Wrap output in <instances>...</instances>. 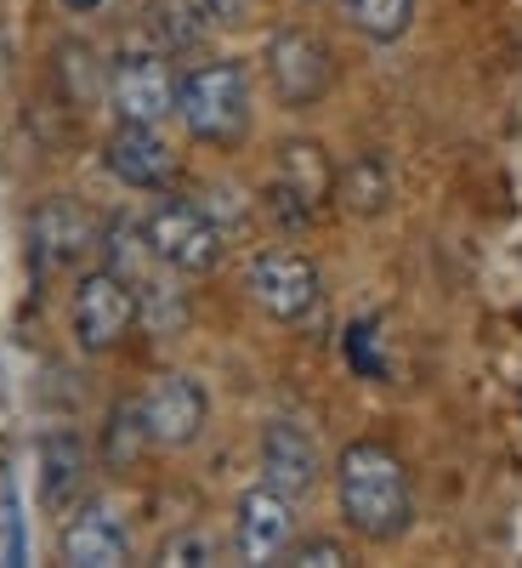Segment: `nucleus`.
Returning a JSON list of instances; mask_svg holds the SVG:
<instances>
[{
    "instance_id": "f257e3e1",
    "label": "nucleus",
    "mask_w": 522,
    "mask_h": 568,
    "mask_svg": "<svg viewBox=\"0 0 522 568\" xmlns=\"http://www.w3.org/2000/svg\"><path fill=\"white\" fill-rule=\"evenodd\" d=\"M336 500H341L347 529L375 540V546L398 540L414 524L409 471H403V460L387 444H375V438H358V444L341 449V460H336Z\"/></svg>"
},
{
    "instance_id": "f03ea898",
    "label": "nucleus",
    "mask_w": 522,
    "mask_h": 568,
    "mask_svg": "<svg viewBox=\"0 0 522 568\" xmlns=\"http://www.w3.org/2000/svg\"><path fill=\"white\" fill-rule=\"evenodd\" d=\"M176 114L199 142L233 149L250 131V80L239 63H199L176 80Z\"/></svg>"
},
{
    "instance_id": "7ed1b4c3",
    "label": "nucleus",
    "mask_w": 522,
    "mask_h": 568,
    "mask_svg": "<svg viewBox=\"0 0 522 568\" xmlns=\"http://www.w3.org/2000/svg\"><path fill=\"white\" fill-rule=\"evenodd\" d=\"M267 200H273V211L290 222V227L313 222L329 200H336V165H329V154L318 149V142H307V136L284 142Z\"/></svg>"
},
{
    "instance_id": "20e7f679",
    "label": "nucleus",
    "mask_w": 522,
    "mask_h": 568,
    "mask_svg": "<svg viewBox=\"0 0 522 568\" xmlns=\"http://www.w3.org/2000/svg\"><path fill=\"white\" fill-rule=\"evenodd\" d=\"M131 324H136V284L120 278L114 267L85 273L74 291V342L85 353H109L131 336Z\"/></svg>"
},
{
    "instance_id": "39448f33",
    "label": "nucleus",
    "mask_w": 522,
    "mask_h": 568,
    "mask_svg": "<svg viewBox=\"0 0 522 568\" xmlns=\"http://www.w3.org/2000/svg\"><path fill=\"white\" fill-rule=\"evenodd\" d=\"M149 227V245L171 273H211L222 262V227L187 200H165L154 205V216L142 222Z\"/></svg>"
},
{
    "instance_id": "423d86ee",
    "label": "nucleus",
    "mask_w": 522,
    "mask_h": 568,
    "mask_svg": "<svg viewBox=\"0 0 522 568\" xmlns=\"http://www.w3.org/2000/svg\"><path fill=\"white\" fill-rule=\"evenodd\" d=\"M329 45L307 29H278L267 40V80L284 109H313L329 91Z\"/></svg>"
},
{
    "instance_id": "0eeeda50",
    "label": "nucleus",
    "mask_w": 522,
    "mask_h": 568,
    "mask_svg": "<svg viewBox=\"0 0 522 568\" xmlns=\"http://www.w3.org/2000/svg\"><path fill=\"white\" fill-rule=\"evenodd\" d=\"M250 296L278 324H301L318 307V267L301 251H262L250 262Z\"/></svg>"
},
{
    "instance_id": "6e6552de",
    "label": "nucleus",
    "mask_w": 522,
    "mask_h": 568,
    "mask_svg": "<svg viewBox=\"0 0 522 568\" xmlns=\"http://www.w3.org/2000/svg\"><path fill=\"white\" fill-rule=\"evenodd\" d=\"M109 98H114L120 120L160 125L165 114H176V74L160 52H125L109 74Z\"/></svg>"
},
{
    "instance_id": "1a4fd4ad",
    "label": "nucleus",
    "mask_w": 522,
    "mask_h": 568,
    "mask_svg": "<svg viewBox=\"0 0 522 568\" xmlns=\"http://www.w3.org/2000/svg\"><path fill=\"white\" fill-rule=\"evenodd\" d=\"M205 387L194 375H160V382L142 393V420H149V438L160 449H187L199 433H205Z\"/></svg>"
},
{
    "instance_id": "9d476101",
    "label": "nucleus",
    "mask_w": 522,
    "mask_h": 568,
    "mask_svg": "<svg viewBox=\"0 0 522 568\" xmlns=\"http://www.w3.org/2000/svg\"><path fill=\"white\" fill-rule=\"evenodd\" d=\"M239 557L245 562H278L296 540V500L278 495L273 484H256L239 495Z\"/></svg>"
},
{
    "instance_id": "9b49d317",
    "label": "nucleus",
    "mask_w": 522,
    "mask_h": 568,
    "mask_svg": "<svg viewBox=\"0 0 522 568\" xmlns=\"http://www.w3.org/2000/svg\"><path fill=\"white\" fill-rule=\"evenodd\" d=\"M103 165L125 182V187H142L154 194L176 176V154L165 149V136L154 125H136V120H120V131L103 142Z\"/></svg>"
},
{
    "instance_id": "f8f14e48",
    "label": "nucleus",
    "mask_w": 522,
    "mask_h": 568,
    "mask_svg": "<svg viewBox=\"0 0 522 568\" xmlns=\"http://www.w3.org/2000/svg\"><path fill=\"white\" fill-rule=\"evenodd\" d=\"M29 245L40 256V267H74L91 256V245H98V222L85 216V205L74 200H45L34 216H29Z\"/></svg>"
},
{
    "instance_id": "ddd939ff",
    "label": "nucleus",
    "mask_w": 522,
    "mask_h": 568,
    "mask_svg": "<svg viewBox=\"0 0 522 568\" xmlns=\"http://www.w3.org/2000/svg\"><path fill=\"white\" fill-rule=\"evenodd\" d=\"M262 471H267V484H273L278 495L301 500V495L318 484V471H324L318 444H313L307 426H296V420H273L267 433H262Z\"/></svg>"
},
{
    "instance_id": "4468645a",
    "label": "nucleus",
    "mask_w": 522,
    "mask_h": 568,
    "mask_svg": "<svg viewBox=\"0 0 522 568\" xmlns=\"http://www.w3.org/2000/svg\"><path fill=\"white\" fill-rule=\"evenodd\" d=\"M63 562L74 568H120L131 562V535L109 506H85L63 524Z\"/></svg>"
},
{
    "instance_id": "2eb2a0df",
    "label": "nucleus",
    "mask_w": 522,
    "mask_h": 568,
    "mask_svg": "<svg viewBox=\"0 0 522 568\" xmlns=\"http://www.w3.org/2000/svg\"><path fill=\"white\" fill-rule=\"evenodd\" d=\"M85 484V444L74 433H45L40 438V495L45 506H69Z\"/></svg>"
},
{
    "instance_id": "dca6fc26",
    "label": "nucleus",
    "mask_w": 522,
    "mask_h": 568,
    "mask_svg": "<svg viewBox=\"0 0 522 568\" xmlns=\"http://www.w3.org/2000/svg\"><path fill=\"white\" fill-rule=\"evenodd\" d=\"M336 200L352 211V216H381L387 200H392V182H387V165L375 154H358L347 171H336Z\"/></svg>"
},
{
    "instance_id": "f3484780",
    "label": "nucleus",
    "mask_w": 522,
    "mask_h": 568,
    "mask_svg": "<svg viewBox=\"0 0 522 568\" xmlns=\"http://www.w3.org/2000/svg\"><path fill=\"white\" fill-rule=\"evenodd\" d=\"M149 420H142V398H125L109 409V426H103V460L109 466H131L142 449H149Z\"/></svg>"
},
{
    "instance_id": "a211bd4d",
    "label": "nucleus",
    "mask_w": 522,
    "mask_h": 568,
    "mask_svg": "<svg viewBox=\"0 0 522 568\" xmlns=\"http://www.w3.org/2000/svg\"><path fill=\"white\" fill-rule=\"evenodd\" d=\"M341 12L369 40H403L414 23V0H341Z\"/></svg>"
},
{
    "instance_id": "6ab92c4d",
    "label": "nucleus",
    "mask_w": 522,
    "mask_h": 568,
    "mask_svg": "<svg viewBox=\"0 0 522 568\" xmlns=\"http://www.w3.org/2000/svg\"><path fill=\"white\" fill-rule=\"evenodd\" d=\"M160 562H171V568H205V562H216V540L211 535H199V529H182V535H171L165 546H160Z\"/></svg>"
},
{
    "instance_id": "aec40b11",
    "label": "nucleus",
    "mask_w": 522,
    "mask_h": 568,
    "mask_svg": "<svg viewBox=\"0 0 522 568\" xmlns=\"http://www.w3.org/2000/svg\"><path fill=\"white\" fill-rule=\"evenodd\" d=\"M284 562H296V568H341V562H347V546L329 540V535H318V540H290Z\"/></svg>"
},
{
    "instance_id": "412c9836",
    "label": "nucleus",
    "mask_w": 522,
    "mask_h": 568,
    "mask_svg": "<svg viewBox=\"0 0 522 568\" xmlns=\"http://www.w3.org/2000/svg\"><path fill=\"white\" fill-rule=\"evenodd\" d=\"M250 7H256V0H199V12H205L211 23H222V29H227V23H245Z\"/></svg>"
},
{
    "instance_id": "4be33fe9",
    "label": "nucleus",
    "mask_w": 522,
    "mask_h": 568,
    "mask_svg": "<svg viewBox=\"0 0 522 568\" xmlns=\"http://www.w3.org/2000/svg\"><path fill=\"white\" fill-rule=\"evenodd\" d=\"M69 7H98V0H69Z\"/></svg>"
}]
</instances>
